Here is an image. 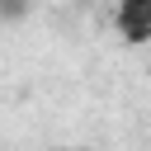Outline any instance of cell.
I'll return each mask as SVG.
<instances>
[{
	"mask_svg": "<svg viewBox=\"0 0 151 151\" xmlns=\"http://www.w3.org/2000/svg\"><path fill=\"white\" fill-rule=\"evenodd\" d=\"M113 28H118L132 47H142V42L151 38V0H118V5H113Z\"/></svg>",
	"mask_w": 151,
	"mask_h": 151,
	"instance_id": "6da1fadb",
	"label": "cell"
},
{
	"mask_svg": "<svg viewBox=\"0 0 151 151\" xmlns=\"http://www.w3.org/2000/svg\"><path fill=\"white\" fill-rule=\"evenodd\" d=\"M24 9H28V5H24V0H0V14H5V19H19V14H24Z\"/></svg>",
	"mask_w": 151,
	"mask_h": 151,
	"instance_id": "7a4b0ae2",
	"label": "cell"
},
{
	"mask_svg": "<svg viewBox=\"0 0 151 151\" xmlns=\"http://www.w3.org/2000/svg\"><path fill=\"white\" fill-rule=\"evenodd\" d=\"M61 151H94V146H61Z\"/></svg>",
	"mask_w": 151,
	"mask_h": 151,
	"instance_id": "3957f363",
	"label": "cell"
}]
</instances>
